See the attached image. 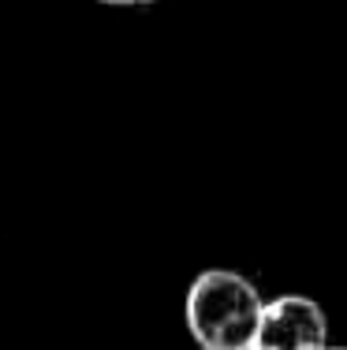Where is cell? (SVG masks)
<instances>
[{
	"label": "cell",
	"mask_w": 347,
	"mask_h": 350,
	"mask_svg": "<svg viewBox=\"0 0 347 350\" xmlns=\"http://www.w3.org/2000/svg\"><path fill=\"white\" fill-rule=\"evenodd\" d=\"M261 306L266 298L246 276L228 269H209L187 291L183 317L202 350H243L254 347Z\"/></svg>",
	"instance_id": "obj_1"
},
{
	"label": "cell",
	"mask_w": 347,
	"mask_h": 350,
	"mask_svg": "<svg viewBox=\"0 0 347 350\" xmlns=\"http://www.w3.org/2000/svg\"><path fill=\"white\" fill-rule=\"evenodd\" d=\"M97 4H116V8H123V4H153V0H97Z\"/></svg>",
	"instance_id": "obj_3"
},
{
	"label": "cell",
	"mask_w": 347,
	"mask_h": 350,
	"mask_svg": "<svg viewBox=\"0 0 347 350\" xmlns=\"http://www.w3.org/2000/svg\"><path fill=\"white\" fill-rule=\"evenodd\" d=\"M325 350H347V347H325Z\"/></svg>",
	"instance_id": "obj_4"
},
{
	"label": "cell",
	"mask_w": 347,
	"mask_h": 350,
	"mask_svg": "<svg viewBox=\"0 0 347 350\" xmlns=\"http://www.w3.org/2000/svg\"><path fill=\"white\" fill-rule=\"evenodd\" d=\"M243 350H254V347H243Z\"/></svg>",
	"instance_id": "obj_5"
},
{
	"label": "cell",
	"mask_w": 347,
	"mask_h": 350,
	"mask_svg": "<svg viewBox=\"0 0 347 350\" xmlns=\"http://www.w3.org/2000/svg\"><path fill=\"white\" fill-rule=\"evenodd\" d=\"M325 347H329V321L313 298L280 295L261 306L254 350H325Z\"/></svg>",
	"instance_id": "obj_2"
}]
</instances>
